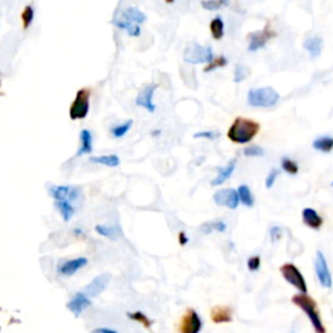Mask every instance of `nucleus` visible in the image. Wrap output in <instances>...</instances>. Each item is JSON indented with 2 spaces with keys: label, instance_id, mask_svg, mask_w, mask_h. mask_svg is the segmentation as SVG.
Returning <instances> with one entry per match:
<instances>
[{
  "label": "nucleus",
  "instance_id": "1",
  "mask_svg": "<svg viewBox=\"0 0 333 333\" xmlns=\"http://www.w3.org/2000/svg\"><path fill=\"white\" fill-rule=\"evenodd\" d=\"M259 130H260V124L256 122L255 120L238 116V117L234 118L232 125L229 127L226 137L233 144L245 145L258 135Z\"/></svg>",
  "mask_w": 333,
  "mask_h": 333
},
{
  "label": "nucleus",
  "instance_id": "2",
  "mask_svg": "<svg viewBox=\"0 0 333 333\" xmlns=\"http://www.w3.org/2000/svg\"><path fill=\"white\" fill-rule=\"evenodd\" d=\"M292 302L307 315L315 333H327V328L323 324L322 317L318 310V303L314 298L310 297L307 293H300V294L293 295Z\"/></svg>",
  "mask_w": 333,
  "mask_h": 333
},
{
  "label": "nucleus",
  "instance_id": "3",
  "mask_svg": "<svg viewBox=\"0 0 333 333\" xmlns=\"http://www.w3.org/2000/svg\"><path fill=\"white\" fill-rule=\"evenodd\" d=\"M280 99V94L272 87L251 89L248 93V103L251 107L270 108Z\"/></svg>",
  "mask_w": 333,
  "mask_h": 333
},
{
  "label": "nucleus",
  "instance_id": "4",
  "mask_svg": "<svg viewBox=\"0 0 333 333\" xmlns=\"http://www.w3.org/2000/svg\"><path fill=\"white\" fill-rule=\"evenodd\" d=\"M90 97L91 90L89 87L80 89L76 94L75 100L69 108V117L71 120H82L87 116L89 110H90Z\"/></svg>",
  "mask_w": 333,
  "mask_h": 333
},
{
  "label": "nucleus",
  "instance_id": "5",
  "mask_svg": "<svg viewBox=\"0 0 333 333\" xmlns=\"http://www.w3.org/2000/svg\"><path fill=\"white\" fill-rule=\"evenodd\" d=\"M184 60L189 64H202L209 63L214 60V52L209 46H201L193 43L185 48Z\"/></svg>",
  "mask_w": 333,
  "mask_h": 333
},
{
  "label": "nucleus",
  "instance_id": "6",
  "mask_svg": "<svg viewBox=\"0 0 333 333\" xmlns=\"http://www.w3.org/2000/svg\"><path fill=\"white\" fill-rule=\"evenodd\" d=\"M280 273L284 280L289 283L292 287L300 290V293H307V283L303 277L302 272L293 263H285L280 267Z\"/></svg>",
  "mask_w": 333,
  "mask_h": 333
},
{
  "label": "nucleus",
  "instance_id": "7",
  "mask_svg": "<svg viewBox=\"0 0 333 333\" xmlns=\"http://www.w3.org/2000/svg\"><path fill=\"white\" fill-rule=\"evenodd\" d=\"M202 329V320L194 308H187L177 325L179 333H199Z\"/></svg>",
  "mask_w": 333,
  "mask_h": 333
},
{
  "label": "nucleus",
  "instance_id": "8",
  "mask_svg": "<svg viewBox=\"0 0 333 333\" xmlns=\"http://www.w3.org/2000/svg\"><path fill=\"white\" fill-rule=\"evenodd\" d=\"M275 37H276V31L273 30V29H271L270 22H268L263 30H258V31H254V33L249 34L248 36V39H249L248 50L250 51V52H255V51L263 48V47L267 44V42L270 41V39L275 38Z\"/></svg>",
  "mask_w": 333,
  "mask_h": 333
},
{
  "label": "nucleus",
  "instance_id": "9",
  "mask_svg": "<svg viewBox=\"0 0 333 333\" xmlns=\"http://www.w3.org/2000/svg\"><path fill=\"white\" fill-rule=\"evenodd\" d=\"M315 272H317L318 280H319L320 285L325 289L332 288V275H330L329 267H328V261L325 259L324 254L322 251L317 253V259H315Z\"/></svg>",
  "mask_w": 333,
  "mask_h": 333
},
{
  "label": "nucleus",
  "instance_id": "10",
  "mask_svg": "<svg viewBox=\"0 0 333 333\" xmlns=\"http://www.w3.org/2000/svg\"><path fill=\"white\" fill-rule=\"evenodd\" d=\"M214 202L219 206L226 207V208L236 209L240 204V197L238 191L234 189H220L214 194Z\"/></svg>",
  "mask_w": 333,
  "mask_h": 333
},
{
  "label": "nucleus",
  "instance_id": "11",
  "mask_svg": "<svg viewBox=\"0 0 333 333\" xmlns=\"http://www.w3.org/2000/svg\"><path fill=\"white\" fill-rule=\"evenodd\" d=\"M48 193L55 201H65V199H68L71 202H76L81 196L80 190L77 187L65 186V185H52L48 189Z\"/></svg>",
  "mask_w": 333,
  "mask_h": 333
},
{
  "label": "nucleus",
  "instance_id": "12",
  "mask_svg": "<svg viewBox=\"0 0 333 333\" xmlns=\"http://www.w3.org/2000/svg\"><path fill=\"white\" fill-rule=\"evenodd\" d=\"M91 306V300L85 292H77L72 295L71 301L66 303V307L71 312H73L76 318L80 317L85 310Z\"/></svg>",
  "mask_w": 333,
  "mask_h": 333
},
{
  "label": "nucleus",
  "instance_id": "13",
  "mask_svg": "<svg viewBox=\"0 0 333 333\" xmlns=\"http://www.w3.org/2000/svg\"><path fill=\"white\" fill-rule=\"evenodd\" d=\"M111 281V275L110 273H102V275L97 276L95 278L90 281L85 287L83 292L91 298L98 297L99 294H102L103 292L106 290V288L108 287V284Z\"/></svg>",
  "mask_w": 333,
  "mask_h": 333
},
{
  "label": "nucleus",
  "instance_id": "14",
  "mask_svg": "<svg viewBox=\"0 0 333 333\" xmlns=\"http://www.w3.org/2000/svg\"><path fill=\"white\" fill-rule=\"evenodd\" d=\"M156 90V85H147L142 89L139 94H138L137 99H135V104L138 107H142L145 110H147L149 112H155L156 110V106L154 104V93Z\"/></svg>",
  "mask_w": 333,
  "mask_h": 333
},
{
  "label": "nucleus",
  "instance_id": "15",
  "mask_svg": "<svg viewBox=\"0 0 333 333\" xmlns=\"http://www.w3.org/2000/svg\"><path fill=\"white\" fill-rule=\"evenodd\" d=\"M86 265H87V259L83 258V256H80V258L76 259H69V260H65L59 265L58 272L60 273L61 276L69 277V276H73L75 273H77L78 271L85 267Z\"/></svg>",
  "mask_w": 333,
  "mask_h": 333
},
{
  "label": "nucleus",
  "instance_id": "16",
  "mask_svg": "<svg viewBox=\"0 0 333 333\" xmlns=\"http://www.w3.org/2000/svg\"><path fill=\"white\" fill-rule=\"evenodd\" d=\"M211 320L215 324H225L233 320V311L229 306H214L211 308Z\"/></svg>",
  "mask_w": 333,
  "mask_h": 333
},
{
  "label": "nucleus",
  "instance_id": "17",
  "mask_svg": "<svg viewBox=\"0 0 333 333\" xmlns=\"http://www.w3.org/2000/svg\"><path fill=\"white\" fill-rule=\"evenodd\" d=\"M302 220L305 223V225H307L308 228L314 229V231H319L320 228L324 224V220H323L322 216L318 214L317 209L311 208V207H307L302 211Z\"/></svg>",
  "mask_w": 333,
  "mask_h": 333
},
{
  "label": "nucleus",
  "instance_id": "18",
  "mask_svg": "<svg viewBox=\"0 0 333 333\" xmlns=\"http://www.w3.org/2000/svg\"><path fill=\"white\" fill-rule=\"evenodd\" d=\"M236 167H237V160L233 159V160H231V162H229L225 167H221V168H219L218 176H216L215 179L211 181L212 186H219V185L224 184L226 180L231 179L232 174H233V172H234V169H236Z\"/></svg>",
  "mask_w": 333,
  "mask_h": 333
},
{
  "label": "nucleus",
  "instance_id": "19",
  "mask_svg": "<svg viewBox=\"0 0 333 333\" xmlns=\"http://www.w3.org/2000/svg\"><path fill=\"white\" fill-rule=\"evenodd\" d=\"M80 141L81 146L77 151V156L85 154H91L93 152V134L90 130L82 129L80 133Z\"/></svg>",
  "mask_w": 333,
  "mask_h": 333
},
{
  "label": "nucleus",
  "instance_id": "20",
  "mask_svg": "<svg viewBox=\"0 0 333 333\" xmlns=\"http://www.w3.org/2000/svg\"><path fill=\"white\" fill-rule=\"evenodd\" d=\"M303 47H305V50L310 54V56L312 59H317L320 55V52H322L323 41L319 37H311V38L306 39L305 43H303Z\"/></svg>",
  "mask_w": 333,
  "mask_h": 333
},
{
  "label": "nucleus",
  "instance_id": "21",
  "mask_svg": "<svg viewBox=\"0 0 333 333\" xmlns=\"http://www.w3.org/2000/svg\"><path fill=\"white\" fill-rule=\"evenodd\" d=\"M95 231H97L98 234H100L102 237H106L108 240H118L121 237V229L118 226H110L104 225V224H98L95 226Z\"/></svg>",
  "mask_w": 333,
  "mask_h": 333
},
{
  "label": "nucleus",
  "instance_id": "22",
  "mask_svg": "<svg viewBox=\"0 0 333 333\" xmlns=\"http://www.w3.org/2000/svg\"><path fill=\"white\" fill-rule=\"evenodd\" d=\"M122 19L134 22V24H142V22L146 21V14L135 7H129L122 12Z\"/></svg>",
  "mask_w": 333,
  "mask_h": 333
},
{
  "label": "nucleus",
  "instance_id": "23",
  "mask_svg": "<svg viewBox=\"0 0 333 333\" xmlns=\"http://www.w3.org/2000/svg\"><path fill=\"white\" fill-rule=\"evenodd\" d=\"M55 206L61 214V218L64 219V221H69L73 218V215H75V207H73V204L68 199H65V201H56Z\"/></svg>",
  "mask_w": 333,
  "mask_h": 333
},
{
  "label": "nucleus",
  "instance_id": "24",
  "mask_svg": "<svg viewBox=\"0 0 333 333\" xmlns=\"http://www.w3.org/2000/svg\"><path fill=\"white\" fill-rule=\"evenodd\" d=\"M209 31L212 38L215 41H220L224 37V21L220 16H216L209 22Z\"/></svg>",
  "mask_w": 333,
  "mask_h": 333
},
{
  "label": "nucleus",
  "instance_id": "25",
  "mask_svg": "<svg viewBox=\"0 0 333 333\" xmlns=\"http://www.w3.org/2000/svg\"><path fill=\"white\" fill-rule=\"evenodd\" d=\"M90 162L95 163V164L106 165V167H110V168H115L120 164V157L117 155H100V156L90 157Z\"/></svg>",
  "mask_w": 333,
  "mask_h": 333
},
{
  "label": "nucleus",
  "instance_id": "26",
  "mask_svg": "<svg viewBox=\"0 0 333 333\" xmlns=\"http://www.w3.org/2000/svg\"><path fill=\"white\" fill-rule=\"evenodd\" d=\"M113 24H115L117 28L127 30V33L129 34L130 37H138L141 34V28L138 26V24L130 22V21H128V20H124V19L115 20V21H113Z\"/></svg>",
  "mask_w": 333,
  "mask_h": 333
},
{
  "label": "nucleus",
  "instance_id": "27",
  "mask_svg": "<svg viewBox=\"0 0 333 333\" xmlns=\"http://www.w3.org/2000/svg\"><path fill=\"white\" fill-rule=\"evenodd\" d=\"M312 147H314L315 150H318V151L325 152V154L330 152L333 150V138L328 137V135L318 138V139H315L314 142H312Z\"/></svg>",
  "mask_w": 333,
  "mask_h": 333
},
{
  "label": "nucleus",
  "instance_id": "28",
  "mask_svg": "<svg viewBox=\"0 0 333 333\" xmlns=\"http://www.w3.org/2000/svg\"><path fill=\"white\" fill-rule=\"evenodd\" d=\"M237 191H238V197H240V202L243 204V206L246 207H253L254 206V197H253V193H251L250 187L248 186V185H241L238 189H237Z\"/></svg>",
  "mask_w": 333,
  "mask_h": 333
},
{
  "label": "nucleus",
  "instance_id": "29",
  "mask_svg": "<svg viewBox=\"0 0 333 333\" xmlns=\"http://www.w3.org/2000/svg\"><path fill=\"white\" fill-rule=\"evenodd\" d=\"M128 318H129L130 320H133V322H137L139 323L144 328H146V329H150V328L152 327V320L149 319V317L147 315H145L142 311H133V312H128Z\"/></svg>",
  "mask_w": 333,
  "mask_h": 333
},
{
  "label": "nucleus",
  "instance_id": "30",
  "mask_svg": "<svg viewBox=\"0 0 333 333\" xmlns=\"http://www.w3.org/2000/svg\"><path fill=\"white\" fill-rule=\"evenodd\" d=\"M231 0H202V8L206 11H218L221 7H228Z\"/></svg>",
  "mask_w": 333,
  "mask_h": 333
},
{
  "label": "nucleus",
  "instance_id": "31",
  "mask_svg": "<svg viewBox=\"0 0 333 333\" xmlns=\"http://www.w3.org/2000/svg\"><path fill=\"white\" fill-rule=\"evenodd\" d=\"M281 168H283L284 172H287L288 174H292V176H295L300 172L298 164L290 157H283L281 159Z\"/></svg>",
  "mask_w": 333,
  "mask_h": 333
},
{
  "label": "nucleus",
  "instance_id": "32",
  "mask_svg": "<svg viewBox=\"0 0 333 333\" xmlns=\"http://www.w3.org/2000/svg\"><path fill=\"white\" fill-rule=\"evenodd\" d=\"M202 232L206 234L212 233L214 231L216 232H225L226 231V224L224 221H209V223H204L201 226Z\"/></svg>",
  "mask_w": 333,
  "mask_h": 333
},
{
  "label": "nucleus",
  "instance_id": "33",
  "mask_svg": "<svg viewBox=\"0 0 333 333\" xmlns=\"http://www.w3.org/2000/svg\"><path fill=\"white\" fill-rule=\"evenodd\" d=\"M132 125H133V120H128V121L122 122V124L117 125V127H113L112 129H111V134H112V137L115 138H122L128 132H129Z\"/></svg>",
  "mask_w": 333,
  "mask_h": 333
},
{
  "label": "nucleus",
  "instance_id": "34",
  "mask_svg": "<svg viewBox=\"0 0 333 333\" xmlns=\"http://www.w3.org/2000/svg\"><path fill=\"white\" fill-rule=\"evenodd\" d=\"M249 76H250V69H249L248 66L243 65V64H238V65H236V68H234V77H233L234 82L236 83L242 82V81H245Z\"/></svg>",
  "mask_w": 333,
  "mask_h": 333
},
{
  "label": "nucleus",
  "instance_id": "35",
  "mask_svg": "<svg viewBox=\"0 0 333 333\" xmlns=\"http://www.w3.org/2000/svg\"><path fill=\"white\" fill-rule=\"evenodd\" d=\"M226 64H228V60H226L225 56L221 55V56H219V58L214 59L212 61H209V63H207V65L203 68V72L209 73L218 68H223V66H225Z\"/></svg>",
  "mask_w": 333,
  "mask_h": 333
},
{
  "label": "nucleus",
  "instance_id": "36",
  "mask_svg": "<svg viewBox=\"0 0 333 333\" xmlns=\"http://www.w3.org/2000/svg\"><path fill=\"white\" fill-rule=\"evenodd\" d=\"M33 20H34V8L31 6H26L21 13L22 26H24V29H25V30L26 29L30 28Z\"/></svg>",
  "mask_w": 333,
  "mask_h": 333
},
{
  "label": "nucleus",
  "instance_id": "37",
  "mask_svg": "<svg viewBox=\"0 0 333 333\" xmlns=\"http://www.w3.org/2000/svg\"><path fill=\"white\" fill-rule=\"evenodd\" d=\"M261 266V259L259 255H253L248 259V268L251 272H256Z\"/></svg>",
  "mask_w": 333,
  "mask_h": 333
},
{
  "label": "nucleus",
  "instance_id": "38",
  "mask_svg": "<svg viewBox=\"0 0 333 333\" xmlns=\"http://www.w3.org/2000/svg\"><path fill=\"white\" fill-rule=\"evenodd\" d=\"M243 155L245 156H263L265 155V150L259 146H250L243 150Z\"/></svg>",
  "mask_w": 333,
  "mask_h": 333
},
{
  "label": "nucleus",
  "instance_id": "39",
  "mask_svg": "<svg viewBox=\"0 0 333 333\" xmlns=\"http://www.w3.org/2000/svg\"><path fill=\"white\" fill-rule=\"evenodd\" d=\"M220 133L215 132V130H204V132H199L194 134V138H206V139L214 141L219 138Z\"/></svg>",
  "mask_w": 333,
  "mask_h": 333
},
{
  "label": "nucleus",
  "instance_id": "40",
  "mask_svg": "<svg viewBox=\"0 0 333 333\" xmlns=\"http://www.w3.org/2000/svg\"><path fill=\"white\" fill-rule=\"evenodd\" d=\"M278 174H280L278 169H276V168L271 169L270 173H268V176H267V179H266V187H267V189H271V187H272L273 185H275V182H276V180H277Z\"/></svg>",
  "mask_w": 333,
  "mask_h": 333
},
{
  "label": "nucleus",
  "instance_id": "41",
  "mask_svg": "<svg viewBox=\"0 0 333 333\" xmlns=\"http://www.w3.org/2000/svg\"><path fill=\"white\" fill-rule=\"evenodd\" d=\"M270 236H271V241H272V242H276V241L280 240L281 236H283V229L277 225L272 226L270 231Z\"/></svg>",
  "mask_w": 333,
  "mask_h": 333
},
{
  "label": "nucleus",
  "instance_id": "42",
  "mask_svg": "<svg viewBox=\"0 0 333 333\" xmlns=\"http://www.w3.org/2000/svg\"><path fill=\"white\" fill-rule=\"evenodd\" d=\"M187 242H189V237L186 236V233L185 232H180L179 233V243L181 246H185L187 245Z\"/></svg>",
  "mask_w": 333,
  "mask_h": 333
},
{
  "label": "nucleus",
  "instance_id": "43",
  "mask_svg": "<svg viewBox=\"0 0 333 333\" xmlns=\"http://www.w3.org/2000/svg\"><path fill=\"white\" fill-rule=\"evenodd\" d=\"M90 333H118L116 332L115 329H111V328H97V329L91 330Z\"/></svg>",
  "mask_w": 333,
  "mask_h": 333
},
{
  "label": "nucleus",
  "instance_id": "44",
  "mask_svg": "<svg viewBox=\"0 0 333 333\" xmlns=\"http://www.w3.org/2000/svg\"><path fill=\"white\" fill-rule=\"evenodd\" d=\"M165 2H167V3H173L174 0H165Z\"/></svg>",
  "mask_w": 333,
  "mask_h": 333
},
{
  "label": "nucleus",
  "instance_id": "45",
  "mask_svg": "<svg viewBox=\"0 0 333 333\" xmlns=\"http://www.w3.org/2000/svg\"><path fill=\"white\" fill-rule=\"evenodd\" d=\"M330 185H332V186H333V181H332V182H330Z\"/></svg>",
  "mask_w": 333,
  "mask_h": 333
}]
</instances>
